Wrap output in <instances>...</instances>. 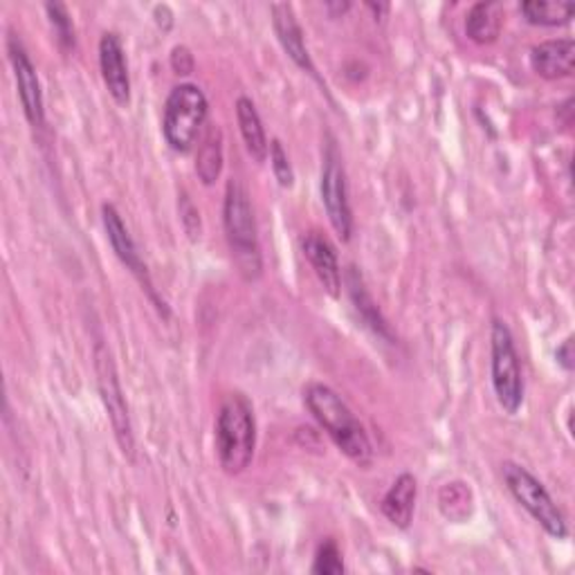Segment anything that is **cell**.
<instances>
[{
    "label": "cell",
    "instance_id": "ba28073f",
    "mask_svg": "<svg viewBox=\"0 0 575 575\" xmlns=\"http://www.w3.org/2000/svg\"><path fill=\"white\" fill-rule=\"evenodd\" d=\"M320 191L322 203L326 210V216L340 236L342 243L351 241L353 234V212L349 203V184H346V171L342 164V153L337 149V142L329 135L324 155H322V178H320Z\"/></svg>",
    "mask_w": 575,
    "mask_h": 575
},
{
    "label": "cell",
    "instance_id": "4316f807",
    "mask_svg": "<svg viewBox=\"0 0 575 575\" xmlns=\"http://www.w3.org/2000/svg\"><path fill=\"white\" fill-rule=\"evenodd\" d=\"M555 357H557V364L564 369V371H573V337H566L562 342V346H557L555 351Z\"/></svg>",
    "mask_w": 575,
    "mask_h": 575
},
{
    "label": "cell",
    "instance_id": "484cf974",
    "mask_svg": "<svg viewBox=\"0 0 575 575\" xmlns=\"http://www.w3.org/2000/svg\"><path fill=\"white\" fill-rule=\"evenodd\" d=\"M180 219H182V225H184L186 234H189L191 239H196V232H194V225H191V221H194V223L201 228V214H199V210L194 208V203H191L186 196H182Z\"/></svg>",
    "mask_w": 575,
    "mask_h": 575
},
{
    "label": "cell",
    "instance_id": "603a6c76",
    "mask_svg": "<svg viewBox=\"0 0 575 575\" xmlns=\"http://www.w3.org/2000/svg\"><path fill=\"white\" fill-rule=\"evenodd\" d=\"M313 573L317 575H340L344 573V559H342V551L337 546L335 539H324L317 546L315 553V562H313Z\"/></svg>",
    "mask_w": 575,
    "mask_h": 575
},
{
    "label": "cell",
    "instance_id": "5b68a950",
    "mask_svg": "<svg viewBox=\"0 0 575 575\" xmlns=\"http://www.w3.org/2000/svg\"><path fill=\"white\" fill-rule=\"evenodd\" d=\"M502 474L506 488L511 491V495L515 497V502L553 537V539H566L568 537V526L566 519L562 515V511L557 508V504L553 502V497L548 495V491L544 488V484L539 478L528 472L524 465L506 461L502 465Z\"/></svg>",
    "mask_w": 575,
    "mask_h": 575
},
{
    "label": "cell",
    "instance_id": "30bf717a",
    "mask_svg": "<svg viewBox=\"0 0 575 575\" xmlns=\"http://www.w3.org/2000/svg\"><path fill=\"white\" fill-rule=\"evenodd\" d=\"M8 54H10L12 70H14V79H17V88H19V98H21L23 113H26V118H28V122L32 127H43V122H46V104H43V90H41V81H39L37 68H34L30 54L26 52L23 43L17 37L8 39Z\"/></svg>",
    "mask_w": 575,
    "mask_h": 575
},
{
    "label": "cell",
    "instance_id": "9a60e30c",
    "mask_svg": "<svg viewBox=\"0 0 575 575\" xmlns=\"http://www.w3.org/2000/svg\"><path fill=\"white\" fill-rule=\"evenodd\" d=\"M416 497H418V484L416 476L410 472H403L396 482L392 484V488L387 491V495L382 497L380 502V511L385 515L396 528L407 531L412 526L414 519V511H416Z\"/></svg>",
    "mask_w": 575,
    "mask_h": 575
},
{
    "label": "cell",
    "instance_id": "d4e9b609",
    "mask_svg": "<svg viewBox=\"0 0 575 575\" xmlns=\"http://www.w3.org/2000/svg\"><path fill=\"white\" fill-rule=\"evenodd\" d=\"M169 63H171V70L175 74H191L196 68V61H194V54H191V50L186 46H175L171 50V57H169Z\"/></svg>",
    "mask_w": 575,
    "mask_h": 575
},
{
    "label": "cell",
    "instance_id": "d6986e66",
    "mask_svg": "<svg viewBox=\"0 0 575 575\" xmlns=\"http://www.w3.org/2000/svg\"><path fill=\"white\" fill-rule=\"evenodd\" d=\"M531 26L559 28L568 26L575 17V3H557V0H528L519 6Z\"/></svg>",
    "mask_w": 575,
    "mask_h": 575
},
{
    "label": "cell",
    "instance_id": "83f0119b",
    "mask_svg": "<svg viewBox=\"0 0 575 575\" xmlns=\"http://www.w3.org/2000/svg\"><path fill=\"white\" fill-rule=\"evenodd\" d=\"M326 10L331 12V17H342L351 10V3H326Z\"/></svg>",
    "mask_w": 575,
    "mask_h": 575
},
{
    "label": "cell",
    "instance_id": "9c48e42d",
    "mask_svg": "<svg viewBox=\"0 0 575 575\" xmlns=\"http://www.w3.org/2000/svg\"><path fill=\"white\" fill-rule=\"evenodd\" d=\"M102 219H104L107 236H109L111 248H113V252L118 254V259H120V261L131 270V274L140 281L142 291H144L147 297L153 302V306L158 309V313L164 315V317H169V306H167V302L160 300V295L155 293L151 274H149V268H147V263L142 261V256H140V252H138V245H135V241H133L129 228L124 225L120 212L115 210V205H109V203H107V205L102 208Z\"/></svg>",
    "mask_w": 575,
    "mask_h": 575
},
{
    "label": "cell",
    "instance_id": "277c9868",
    "mask_svg": "<svg viewBox=\"0 0 575 575\" xmlns=\"http://www.w3.org/2000/svg\"><path fill=\"white\" fill-rule=\"evenodd\" d=\"M210 102L196 83L175 85L164 104L162 135L175 153H189L194 149L201 129L205 127Z\"/></svg>",
    "mask_w": 575,
    "mask_h": 575
},
{
    "label": "cell",
    "instance_id": "52a82bcc",
    "mask_svg": "<svg viewBox=\"0 0 575 575\" xmlns=\"http://www.w3.org/2000/svg\"><path fill=\"white\" fill-rule=\"evenodd\" d=\"M94 373H98L100 396H102V403L107 407L115 441H118L122 454L129 461H133L135 436H133V425H131L127 399H124V392H122V385H120V375H118L113 355H111L109 346L102 344V342H98V346H94Z\"/></svg>",
    "mask_w": 575,
    "mask_h": 575
},
{
    "label": "cell",
    "instance_id": "e0dca14e",
    "mask_svg": "<svg viewBox=\"0 0 575 575\" xmlns=\"http://www.w3.org/2000/svg\"><path fill=\"white\" fill-rule=\"evenodd\" d=\"M236 120H239V131H241V138H243V144H245L250 158L259 164L265 162L268 153H270V144L265 138L261 115L252 100H248V98L236 100Z\"/></svg>",
    "mask_w": 575,
    "mask_h": 575
},
{
    "label": "cell",
    "instance_id": "4fadbf2b",
    "mask_svg": "<svg viewBox=\"0 0 575 575\" xmlns=\"http://www.w3.org/2000/svg\"><path fill=\"white\" fill-rule=\"evenodd\" d=\"M302 250L311 268L315 270L320 283L324 285V291L333 300H337L342 295V270H340L335 245L329 241V236L320 232H309L302 239Z\"/></svg>",
    "mask_w": 575,
    "mask_h": 575
},
{
    "label": "cell",
    "instance_id": "7c38bea8",
    "mask_svg": "<svg viewBox=\"0 0 575 575\" xmlns=\"http://www.w3.org/2000/svg\"><path fill=\"white\" fill-rule=\"evenodd\" d=\"M100 70L104 85L118 107L131 104V77L120 34L107 32L100 41Z\"/></svg>",
    "mask_w": 575,
    "mask_h": 575
},
{
    "label": "cell",
    "instance_id": "cb8c5ba5",
    "mask_svg": "<svg viewBox=\"0 0 575 575\" xmlns=\"http://www.w3.org/2000/svg\"><path fill=\"white\" fill-rule=\"evenodd\" d=\"M270 164H272V173H274L279 186L291 189L295 184V171H293L291 158H288V153L279 140H272V144H270Z\"/></svg>",
    "mask_w": 575,
    "mask_h": 575
},
{
    "label": "cell",
    "instance_id": "2e32d148",
    "mask_svg": "<svg viewBox=\"0 0 575 575\" xmlns=\"http://www.w3.org/2000/svg\"><path fill=\"white\" fill-rule=\"evenodd\" d=\"M346 288H349L351 302H353V306H355L360 320H362L377 337H382V340H387L390 344H394V335H392V329H390L387 320L382 317L380 309L375 306L373 297L369 295V291L364 288V281H362L357 268H353V265H351L349 272H346Z\"/></svg>",
    "mask_w": 575,
    "mask_h": 575
},
{
    "label": "cell",
    "instance_id": "ac0fdd59",
    "mask_svg": "<svg viewBox=\"0 0 575 575\" xmlns=\"http://www.w3.org/2000/svg\"><path fill=\"white\" fill-rule=\"evenodd\" d=\"M504 26V8L500 3H476L465 17V34L470 41L486 46L497 41Z\"/></svg>",
    "mask_w": 575,
    "mask_h": 575
},
{
    "label": "cell",
    "instance_id": "3957f363",
    "mask_svg": "<svg viewBox=\"0 0 575 575\" xmlns=\"http://www.w3.org/2000/svg\"><path fill=\"white\" fill-rule=\"evenodd\" d=\"M256 421L252 403L243 394H230L216 418V454L225 474L245 472L254 458Z\"/></svg>",
    "mask_w": 575,
    "mask_h": 575
},
{
    "label": "cell",
    "instance_id": "8fae6325",
    "mask_svg": "<svg viewBox=\"0 0 575 575\" xmlns=\"http://www.w3.org/2000/svg\"><path fill=\"white\" fill-rule=\"evenodd\" d=\"M270 14H272L274 34H276V39H279L283 52H285L288 57H291V61H293L300 70L309 72L313 79H317V81L324 85V81L320 79L317 68H315V63H313V59H311V54H309L306 39H304V30H302V26H300V21H297V14H295L293 6L276 3V6L270 8Z\"/></svg>",
    "mask_w": 575,
    "mask_h": 575
},
{
    "label": "cell",
    "instance_id": "6da1fadb",
    "mask_svg": "<svg viewBox=\"0 0 575 575\" xmlns=\"http://www.w3.org/2000/svg\"><path fill=\"white\" fill-rule=\"evenodd\" d=\"M304 403L320 427L331 436L337 450L357 465H366L373 456L371 441L342 396L322 382H311L304 390Z\"/></svg>",
    "mask_w": 575,
    "mask_h": 575
},
{
    "label": "cell",
    "instance_id": "7402d4cb",
    "mask_svg": "<svg viewBox=\"0 0 575 575\" xmlns=\"http://www.w3.org/2000/svg\"><path fill=\"white\" fill-rule=\"evenodd\" d=\"M46 14H48V21L54 30V37H57L59 46L63 50H72L74 48V26H72L68 8L63 3H48Z\"/></svg>",
    "mask_w": 575,
    "mask_h": 575
},
{
    "label": "cell",
    "instance_id": "8992f818",
    "mask_svg": "<svg viewBox=\"0 0 575 575\" xmlns=\"http://www.w3.org/2000/svg\"><path fill=\"white\" fill-rule=\"evenodd\" d=\"M491 375L502 410L511 416L517 414L524 405V375L513 333L502 320H495L491 331Z\"/></svg>",
    "mask_w": 575,
    "mask_h": 575
},
{
    "label": "cell",
    "instance_id": "5bb4252c",
    "mask_svg": "<svg viewBox=\"0 0 575 575\" xmlns=\"http://www.w3.org/2000/svg\"><path fill=\"white\" fill-rule=\"evenodd\" d=\"M575 65V41L573 39H551L542 41L531 50V68L542 79L555 81L573 74Z\"/></svg>",
    "mask_w": 575,
    "mask_h": 575
},
{
    "label": "cell",
    "instance_id": "7a4b0ae2",
    "mask_svg": "<svg viewBox=\"0 0 575 575\" xmlns=\"http://www.w3.org/2000/svg\"><path fill=\"white\" fill-rule=\"evenodd\" d=\"M223 228L241 276L245 281H256L263 272L259 230H256V219L250 201V191L239 178L228 180V186H225Z\"/></svg>",
    "mask_w": 575,
    "mask_h": 575
},
{
    "label": "cell",
    "instance_id": "ffe728a7",
    "mask_svg": "<svg viewBox=\"0 0 575 575\" xmlns=\"http://www.w3.org/2000/svg\"><path fill=\"white\" fill-rule=\"evenodd\" d=\"M438 508L450 522H465L474 511V497L467 484L452 482L445 484L438 493Z\"/></svg>",
    "mask_w": 575,
    "mask_h": 575
},
{
    "label": "cell",
    "instance_id": "44dd1931",
    "mask_svg": "<svg viewBox=\"0 0 575 575\" xmlns=\"http://www.w3.org/2000/svg\"><path fill=\"white\" fill-rule=\"evenodd\" d=\"M223 171V138L219 129H212L199 149L196 173L203 184L212 186Z\"/></svg>",
    "mask_w": 575,
    "mask_h": 575
}]
</instances>
